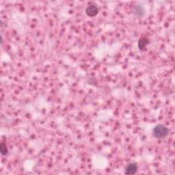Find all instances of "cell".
<instances>
[{
    "label": "cell",
    "instance_id": "obj_1",
    "mask_svg": "<svg viewBox=\"0 0 175 175\" xmlns=\"http://www.w3.org/2000/svg\"><path fill=\"white\" fill-rule=\"evenodd\" d=\"M153 135L156 138L162 139L166 138L169 134V129L168 127H166L164 124H157L153 129Z\"/></svg>",
    "mask_w": 175,
    "mask_h": 175
},
{
    "label": "cell",
    "instance_id": "obj_2",
    "mask_svg": "<svg viewBox=\"0 0 175 175\" xmlns=\"http://www.w3.org/2000/svg\"><path fill=\"white\" fill-rule=\"evenodd\" d=\"M99 13V8L96 6L92 4L88 6L86 9H85V14H86L88 17H95L96 15Z\"/></svg>",
    "mask_w": 175,
    "mask_h": 175
},
{
    "label": "cell",
    "instance_id": "obj_3",
    "mask_svg": "<svg viewBox=\"0 0 175 175\" xmlns=\"http://www.w3.org/2000/svg\"><path fill=\"white\" fill-rule=\"evenodd\" d=\"M138 171V165L135 163H131L128 164L125 168L124 173L126 174H134Z\"/></svg>",
    "mask_w": 175,
    "mask_h": 175
},
{
    "label": "cell",
    "instance_id": "obj_4",
    "mask_svg": "<svg viewBox=\"0 0 175 175\" xmlns=\"http://www.w3.org/2000/svg\"><path fill=\"white\" fill-rule=\"evenodd\" d=\"M149 40L146 37L143 36L139 40L138 47L140 50H143L146 48V46L149 45Z\"/></svg>",
    "mask_w": 175,
    "mask_h": 175
},
{
    "label": "cell",
    "instance_id": "obj_5",
    "mask_svg": "<svg viewBox=\"0 0 175 175\" xmlns=\"http://www.w3.org/2000/svg\"><path fill=\"white\" fill-rule=\"evenodd\" d=\"M0 150H1V154L3 156H6L8 153V150L6 144L4 142L1 143V146H0Z\"/></svg>",
    "mask_w": 175,
    "mask_h": 175
}]
</instances>
